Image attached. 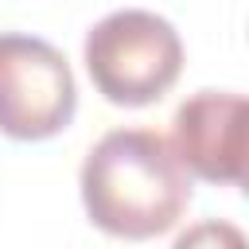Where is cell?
Instances as JSON below:
<instances>
[{"instance_id": "obj_3", "label": "cell", "mask_w": 249, "mask_h": 249, "mask_svg": "<svg viewBox=\"0 0 249 249\" xmlns=\"http://www.w3.org/2000/svg\"><path fill=\"white\" fill-rule=\"evenodd\" d=\"M78 86L66 54L39 35L0 31V132L39 144L70 128Z\"/></svg>"}, {"instance_id": "obj_2", "label": "cell", "mask_w": 249, "mask_h": 249, "mask_svg": "<svg viewBox=\"0 0 249 249\" xmlns=\"http://www.w3.org/2000/svg\"><path fill=\"white\" fill-rule=\"evenodd\" d=\"M82 58L93 89L121 109L160 101L183 74V39L148 8H121L86 31Z\"/></svg>"}, {"instance_id": "obj_1", "label": "cell", "mask_w": 249, "mask_h": 249, "mask_svg": "<svg viewBox=\"0 0 249 249\" xmlns=\"http://www.w3.org/2000/svg\"><path fill=\"white\" fill-rule=\"evenodd\" d=\"M86 218L124 241H148L167 233L191 206V171L175 156L171 140L152 128L105 132L78 175Z\"/></svg>"}, {"instance_id": "obj_4", "label": "cell", "mask_w": 249, "mask_h": 249, "mask_svg": "<svg viewBox=\"0 0 249 249\" xmlns=\"http://www.w3.org/2000/svg\"><path fill=\"white\" fill-rule=\"evenodd\" d=\"M245 124L249 105L241 93L198 89L175 109L171 148L191 175L218 187H237L245 179Z\"/></svg>"}]
</instances>
